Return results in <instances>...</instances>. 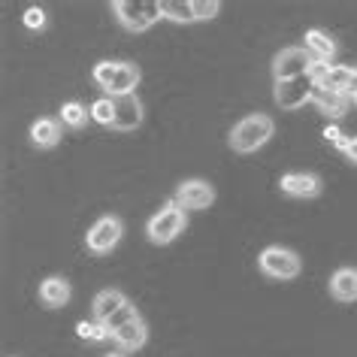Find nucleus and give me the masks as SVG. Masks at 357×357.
Returning a JSON list of instances; mask_svg holds the SVG:
<instances>
[{"mask_svg": "<svg viewBox=\"0 0 357 357\" xmlns=\"http://www.w3.org/2000/svg\"><path fill=\"white\" fill-rule=\"evenodd\" d=\"M121 236H124L121 218L103 215V218H97L91 225V230L85 234V245H88V252H94V255H109L112 248L121 243Z\"/></svg>", "mask_w": 357, "mask_h": 357, "instance_id": "obj_8", "label": "nucleus"}, {"mask_svg": "<svg viewBox=\"0 0 357 357\" xmlns=\"http://www.w3.org/2000/svg\"><path fill=\"white\" fill-rule=\"evenodd\" d=\"M139 76H142L139 67L130 64V61H100V64H94V70H91V79L97 82V88H103L112 100L137 94Z\"/></svg>", "mask_w": 357, "mask_h": 357, "instance_id": "obj_1", "label": "nucleus"}, {"mask_svg": "<svg viewBox=\"0 0 357 357\" xmlns=\"http://www.w3.org/2000/svg\"><path fill=\"white\" fill-rule=\"evenodd\" d=\"M112 13H115V22L130 33H142L158 19H164L160 15V0H115Z\"/></svg>", "mask_w": 357, "mask_h": 357, "instance_id": "obj_3", "label": "nucleus"}, {"mask_svg": "<svg viewBox=\"0 0 357 357\" xmlns=\"http://www.w3.org/2000/svg\"><path fill=\"white\" fill-rule=\"evenodd\" d=\"M112 342L119 345L121 351H139V348L149 342V327H146V321H142V315L128 321V324L119 330H112Z\"/></svg>", "mask_w": 357, "mask_h": 357, "instance_id": "obj_12", "label": "nucleus"}, {"mask_svg": "<svg viewBox=\"0 0 357 357\" xmlns=\"http://www.w3.org/2000/svg\"><path fill=\"white\" fill-rule=\"evenodd\" d=\"M306 52L315 58V64L330 67V61L336 58V43H333V37H327L324 31L312 28V31H306Z\"/></svg>", "mask_w": 357, "mask_h": 357, "instance_id": "obj_17", "label": "nucleus"}, {"mask_svg": "<svg viewBox=\"0 0 357 357\" xmlns=\"http://www.w3.org/2000/svg\"><path fill=\"white\" fill-rule=\"evenodd\" d=\"M124 306H130V300L124 297L121 291H115V288H106V291H100L94 297V303H91V312H94V321H100V324H109V321L119 315V312L124 309Z\"/></svg>", "mask_w": 357, "mask_h": 357, "instance_id": "obj_13", "label": "nucleus"}, {"mask_svg": "<svg viewBox=\"0 0 357 357\" xmlns=\"http://www.w3.org/2000/svg\"><path fill=\"white\" fill-rule=\"evenodd\" d=\"M31 142L37 149H55L61 142V119H37L31 124Z\"/></svg>", "mask_w": 357, "mask_h": 357, "instance_id": "obj_19", "label": "nucleus"}, {"mask_svg": "<svg viewBox=\"0 0 357 357\" xmlns=\"http://www.w3.org/2000/svg\"><path fill=\"white\" fill-rule=\"evenodd\" d=\"M342 155H345L348 160H351V164H357V137L348 139V146L342 149Z\"/></svg>", "mask_w": 357, "mask_h": 357, "instance_id": "obj_27", "label": "nucleus"}, {"mask_svg": "<svg viewBox=\"0 0 357 357\" xmlns=\"http://www.w3.org/2000/svg\"><path fill=\"white\" fill-rule=\"evenodd\" d=\"M315 88H318L315 73L297 76V79H284V82H275L273 100H275V106H282V109H300V106L312 103Z\"/></svg>", "mask_w": 357, "mask_h": 357, "instance_id": "obj_6", "label": "nucleus"}, {"mask_svg": "<svg viewBox=\"0 0 357 357\" xmlns=\"http://www.w3.org/2000/svg\"><path fill=\"white\" fill-rule=\"evenodd\" d=\"M185 225H188L185 209L178 206L176 200H169V203H164V206H160L155 215L149 218L146 236H149V243H155V245H169L185 230Z\"/></svg>", "mask_w": 357, "mask_h": 357, "instance_id": "obj_4", "label": "nucleus"}, {"mask_svg": "<svg viewBox=\"0 0 357 357\" xmlns=\"http://www.w3.org/2000/svg\"><path fill=\"white\" fill-rule=\"evenodd\" d=\"M279 188H282V194H288V197L312 200L321 194V178L315 173H284L279 178Z\"/></svg>", "mask_w": 357, "mask_h": 357, "instance_id": "obj_11", "label": "nucleus"}, {"mask_svg": "<svg viewBox=\"0 0 357 357\" xmlns=\"http://www.w3.org/2000/svg\"><path fill=\"white\" fill-rule=\"evenodd\" d=\"M273 133H275V121L264 112H255V115L239 119L234 128H230L227 142H230L234 151H239V155H252V151H257L261 146L270 142Z\"/></svg>", "mask_w": 357, "mask_h": 357, "instance_id": "obj_2", "label": "nucleus"}, {"mask_svg": "<svg viewBox=\"0 0 357 357\" xmlns=\"http://www.w3.org/2000/svg\"><path fill=\"white\" fill-rule=\"evenodd\" d=\"M70 282L64 279V275H49L46 282L40 284V300L46 303L49 309H61V306H67L70 303Z\"/></svg>", "mask_w": 357, "mask_h": 357, "instance_id": "obj_18", "label": "nucleus"}, {"mask_svg": "<svg viewBox=\"0 0 357 357\" xmlns=\"http://www.w3.org/2000/svg\"><path fill=\"white\" fill-rule=\"evenodd\" d=\"M351 100H354V103H357V88H354V94H351Z\"/></svg>", "mask_w": 357, "mask_h": 357, "instance_id": "obj_28", "label": "nucleus"}, {"mask_svg": "<svg viewBox=\"0 0 357 357\" xmlns=\"http://www.w3.org/2000/svg\"><path fill=\"white\" fill-rule=\"evenodd\" d=\"M106 357H124V354H106Z\"/></svg>", "mask_w": 357, "mask_h": 357, "instance_id": "obj_29", "label": "nucleus"}, {"mask_svg": "<svg viewBox=\"0 0 357 357\" xmlns=\"http://www.w3.org/2000/svg\"><path fill=\"white\" fill-rule=\"evenodd\" d=\"M330 297L339 303L357 300V270L354 266H339V270L330 275Z\"/></svg>", "mask_w": 357, "mask_h": 357, "instance_id": "obj_15", "label": "nucleus"}, {"mask_svg": "<svg viewBox=\"0 0 357 357\" xmlns=\"http://www.w3.org/2000/svg\"><path fill=\"white\" fill-rule=\"evenodd\" d=\"M24 24H28L31 31L46 28V13H43L40 6H28V13H24Z\"/></svg>", "mask_w": 357, "mask_h": 357, "instance_id": "obj_25", "label": "nucleus"}, {"mask_svg": "<svg viewBox=\"0 0 357 357\" xmlns=\"http://www.w3.org/2000/svg\"><path fill=\"white\" fill-rule=\"evenodd\" d=\"M76 333L82 336V339H88V342H106V339H112L109 327L100 324V321H79Z\"/></svg>", "mask_w": 357, "mask_h": 357, "instance_id": "obj_22", "label": "nucleus"}, {"mask_svg": "<svg viewBox=\"0 0 357 357\" xmlns=\"http://www.w3.org/2000/svg\"><path fill=\"white\" fill-rule=\"evenodd\" d=\"M315 58L306 52V46H284L279 55L273 58V79L284 82V79H297V76H309L315 70Z\"/></svg>", "mask_w": 357, "mask_h": 357, "instance_id": "obj_7", "label": "nucleus"}, {"mask_svg": "<svg viewBox=\"0 0 357 357\" xmlns=\"http://www.w3.org/2000/svg\"><path fill=\"white\" fill-rule=\"evenodd\" d=\"M257 266L266 279H275V282H291L297 279L300 270H303V261L297 252L291 248H282V245H270L264 248L261 257H257Z\"/></svg>", "mask_w": 357, "mask_h": 357, "instance_id": "obj_5", "label": "nucleus"}, {"mask_svg": "<svg viewBox=\"0 0 357 357\" xmlns=\"http://www.w3.org/2000/svg\"><path fill=\"white\" fill-rule=\"evenodd\" d=\"M142 124V103L137 94H128V97H119L115 100V121H112V130H137Z\"/></svg>", "mask_w": 357, "mask_h": 357, "instance_id": "obj_14", "label": "nucleus"}, {"mask_svg": "<svg viewBox=\"0 0 357 357\" xmlns=\"http://www.w3.org/2000/svg\"><path fill=\"white\" fill-rule=\"evenodd\" d=\"M194 13H197V22H209L221 13L218 0H194Z\"/></svg>", "mask_w": 357, "mask_h": 357, "instance_id": "obj_24", "label": "nucleus"}, {"mask_svg": "<svg viewBox=\"0 0 357 357\" xmlns=\"http://www.w3.org/2000/svg\"><path fill=\"white\" fill-rule=\"evenodd\" d=\"M88 119H91V109H85L82 103L70 100V103L61 106V121H64L67 128L79 130V128H85V124H88Z\"/></svg>", "mask_w": 357, "mask_h": 357, "instance_id": "obj_21", "label": "nucleus"}, {"mask_svg": "<svg viewBox=\"0 0 357 357\" xmlns=\"http://www.w3.org/2000/svg\"><path fill=\"white\" fill-rule=\"evenodd\" d=\"M312 103L318 106L321 112L327 115V119H342L348 112V103H351V97L342 94V91H330V88H315V94H312Z\"/></svg>", "mask_w": 357, "mask_h": 357, "instance_id": "obj_16", "label": "nucleus"}, {"mask_svg": "<svg viewBox=\"0 0 357 357\" xmlns=\"http://www.w3.org/2000/svg\"><path fill=\"white\" fill-rule=\"evenodd\" d=\"M160 15L167 22L176 24H191L197 22V13H194V0H160Z\"/></svg>", "mask_w": 357, "mask_h": 357, "instance_id": "obj_20", "label": "nucleus"}, {"mask_svg": "<svg viewBox=\"0 0 357 357\" xmlns=\"http://www.w3.org/2000/svg\"><path fill=\"white\" fill-rule=\"evenodd\" d=\"M182 209H209L215 203V188L206 182V178H188L176 188L173 197Z\"/></svg>", "mask_w": 357, "mask_h": 357, "instance_id": "obj_9", "label": "nucleus"}, {"mask_svg": "<svg viewBox=\"0 0 357 357\" xmlns=\"http://www.w3.org/2000/svg\"><path fill=\"white\" fill-rule=\"evenodd\" d=\"M324 139H327V142H333V146H336L339 151H342V149L348 146V139H351V137H345V133L339 130L336 124H330V128H324Z\"/></svg>", "mask_w": 357, "mask_h": 357, "instance_id": "obj_26", "label": "nucleus"}, {"mask_svg": "<svg viewBox=\"0 0 357 357\" xmlns=\"http://www.w3.org/2000/svg\"><path fill=\"white\" fill-rule=\"evenodd\" d=\"M91 119L97 124H103V128H112V121H115V100L112 97H100V100L91 103Z\"/></svg>", "mask_w": 357, "mask_h": 357, "instance_id": "obj_23", "label": "nucleus"}, {"mask_svg": "<svg viewBox=\"0 0 357 357\" xmlns=\"http://www.w3.org/2000/svg\"><path fill=\"white\" fill-rule=\"evenodd\" d=\"M318 79L321 88H330V91H342L351 97L357 88V67H342V64H330V67H315L312 70Z\"/></svg>", "mask_w": 357, "mask_h": 357, "instance_id": "obj_10", "label": "nucleus"}]
</instances>
